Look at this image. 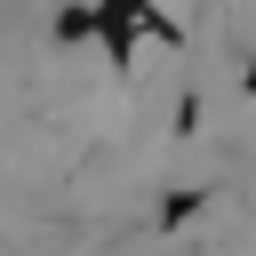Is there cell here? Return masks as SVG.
<instances>
[{
    "label": "cell",
    "mask_w": 256,
    "mask_h": 256,
    "mask_svg": "<svg viewBox=\"0 0 256 256\" xmlns=\"http://www.w3.org/2000/svg\"><path fill=\"white\" fill-rule=\"evenodd\" d=\"M48 40H56V48H80V40H96V8H88V0H64V8L48 16Z\"/></svg>",
    "instance_id": "obj_2"
},
{
    "label": "cell",
    "mask_w": 256,
    "mask_h": 256,
    "mask_svg": "<svg viewBox=\"0 0 256 256\" xmlns=\"http://www.w3.org/2000/svg\"><path fill=\"white\" fill-rule=\"evenodd\" d=\"M144 8L152 0H96V40H104V56L128 72V56H136V40H144Z\"/></svg>",
    "instance_id": "obj_1"
}]
</instances>
